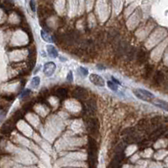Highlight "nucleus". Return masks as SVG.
<instances>
[{
	"label": "nucleus",
	"mask_w": 168,
	"mask_h": 168,
	"mask_svg": "<svg viewBox=\"0 0 168 168\" xmlns=\"http://www.w3.org/2000/svg\"><path fill=\"white\" fill-rule=\"evenodd\" d=\"M46 48H47V52H48V54L50 57L54 58H56L58 57V52H57V50L55 48L54 46H52V45H48Z\"/></svg>",
	"instance_id": "20e7f679"
},
{
	"label": "nucleus",
	"mask_w": 168,
	"mask_h": 168,
	"mask_svg": "<svg viewBox=\"0 0 168 168\" xmlns=\"http://www.w3.org/2000/svg\"><path fill=\"white\" fill-rule=\"evenodd\" d=\"M56 65L53 62H48L44 65V73L46 76H51L55 73Z\"/></svg>",
	"instance_id": "7ed1b4c3"
},
{
	"label": "nucleus",
	"mask_w": 168,
	"mask_h": 168,
	"mask_svg": "<svg viewBox=\"0 0 168 168\" xmlns=\"http://www.w3.org/2000/svg\"><path fill=\"white\" fill-rule=\"evenodd\" d=\"M89 79L93 85H97V86L103 87L104 85H105V81H104L103 78L101 77L98 74H96V73H92V74H90Z\"/></svg>",
	"instance_id": "f03ea898"
},
{
	"label": "nucleus",
	"mask_w": 168,
	"mask_h": 168,
	"mask_svg": "<svg viewBox=\"0 0 168 168\" xmlns=\"http://www.w3.org/2000/svg\"><path fill=\"white\" fill-rule=\"evenodd\" d=\"M153 104L157 106H159V107L162 108V109H165V110H167V103L166 101H160V100H155L153 102Z\"/></svg>",
	"instance_id": "423d86ee"
},
{
	"label": "nucleus",
	"mask_w": 168,
	"mask_h": 168,
	"mask_svg": "<svg viewBox=\"0 0 168 168\" xmlns=\"http://www.w3.org/2000/svg\"><path fill=\"white\" fill-rule=\"evenodd\" d=\"M133 93L134 94V96L137 98L142 100V101H151L153 100H155V96L153 93L150 92L149 91L146 90H143V89H135L133 91Z\"/></svg>",
	"instance_id": "f257e3e1"
},
{
	"label": "nucleus",
	"mask_w": 168,
	"mask_h": 168,
	"mask_svg": "<svg viewBox=\"0 0 168 168\" xmlns=\"http://www.w3.org/2000/svg\"><path fill=\"white\" fill-rule=\"evenodd\" d=\"M30 9H31V10L33 12L35 11V3H34V0H30Z\"/></svg>",
	"instance_id": "9d476101"
},
{
	"label": "nucleus",
	"mask_w": 168,
	"mask_h": 168,
	"mask_svg": "<svg viewBox=\"0 0 168 168\" xmlns=\"http://www.w3.org/2000/svg\"><path fill=\"white\" fill-rule=\"evenodd\" d=\"M40 79L39 78L38 76H35V77H34L32 79V80H31V87L33 88H38L39 87V85H40Z\"/></svg>",
	"instance_id": "0eeeda50"
},
{
	"label": "nucleus",
	"mask_w": 168,
	"mask_h": 168,
	"mask_svg": "<svg viewBox=\"0 0 168 168\" xmlns=\"http://www.w3.org/2000/svg\"><path fill=\"white\" fill-rule=\"evenodd\" d=\"M79 71H80V73L83 75V76H87V75L88 74V70H87V69H86L85 68H83V67H80L79 68Z\"/></svg>",
	"instance_id": "1a4fd4ad"
},
{
	"label": "nucleus",
	"mask_w": 168,
	"mask_h": 168,
	"mask_svg": "<svg viewBox=\"0 0 168 168\" xmlns=\"http://www.w3.org/2000/svg\"><path fill=\"white\" fill-rule=\"evenodd\" d=\"M40 35H41V37L45 42H53V39L51 36H50L48 33H46L45 30H41L40 31Z\"/></svg>",
	"instance_id": "39448f33"
},
{
	"label": "nucleus",
	"mask_w": 168,
	"mask_h": 168,
	"mask_svg": "<svg viewBox=\"0 0 168 168\" xmlns=\"http://www.w3.org/2000/svg\"><path fill=\"white\" fill-rule=\"evenodd\" d=\"M107 85L111 91H118V85H116L115 83H114L113 81H108L107 82Z\"/></svg>",
	"instance_id": "6e6552de"
},
{
	"label": "nucleus",
	"mask_w": 168,
	"mask_h": 168,
	"mask_svg": "<svg viewBox=\"0 0 168 168\" xmlns=\"http://www.w3.org/2000/svg\"><path fill=\"white\" fill-rule=\"evenodd\" d=\"M112 79H113V82H114V83H115L116 85H120V83H119V82H118V79H114V77H112Z\"/></svg>",
	"instance_id": "f8f14e48"
},
{
	"label": "nucleus",
	"mask_w": 168,
	"mask_h": 168,
	"mask_svg": "<svg viewBox=\"0 0 168 168\" xmlns=\"http://www.w3.org/2000/svg\"><path fill=\"white\" fill-rule=\"evenodd\" d=\"M67 79V80H68L69 82H72V80H73V75H72V72H71V71H70V72L68 73Z\"/></svg>",
	"instance_id": "9b49d317"
}]
</instances>
